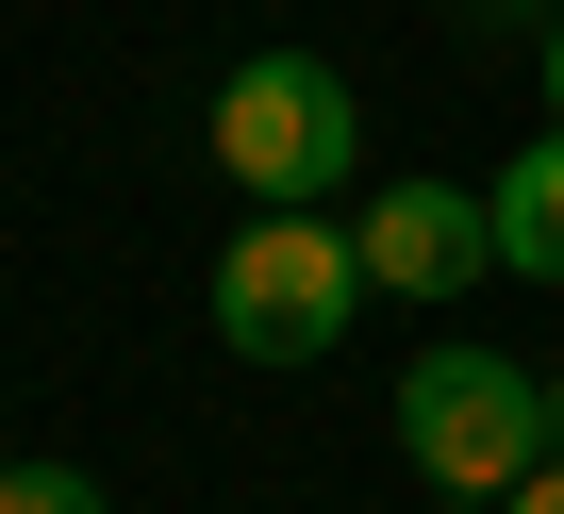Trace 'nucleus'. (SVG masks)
I'll list each match as a JSON object with an SVG mask.
<instances>
[{
  "label": "nucleus",
  "mask_w": 564,
  "mask_h": 514,
  "mask_svg": "<svg viewBox=\"0 0 564 514\" xmlns=\"http://www.w3.org/2000/svg\"><path fill=\"white\" fill-rule=\"evenodd\" d=\"M349 150H366V100H349V67H316V51H249V67L216 84V183H249L265 216H316V199L349 183Z\"/></svg>",
  "instance_id": "obj_2"
},
{
  "label": "nucleus",
  "mask_w": 564,
  "mask_h": 514,
  "mask_svg": "<svg viewBox=\"0 0 564 514\" xmlns=\"http://www.w3.org/2000/svg\"><path fill=\"white\" fill-rule=\"evenodd\" d=\"M547 117H564V18H547Z\"/></svg>",
  "instance_id": "obj_8"
},
{
  "label": "nucleus",
  "mask_w": 564,
  "mask_h": 514,
  "mask_svg": "<svg viewBox=\"0 0 564 514\" xmlns=\"http://www.w3.org/2000/svg\"><path fill=\"white\" fill-rule=\"evenodd\" d=\"M349 299H382V283H366V249L316 232V216H249L216 249V349L232 365H316V349H349Z\"/></svg>",
  "instance_id": "obj_3"
},
{
  "label": "nucleus",
  "mask_w": 564,
  "mask_h": 514,
  "mask_svg": "<svg viewBox=\"0 0 564 514\" xmlns=\"http://www.w3.org/2000/svg\"><path fill=\"white\" fill-rule=\"evenodd\" d=\"M399 464L448 497V514H498L531 464H547V382L514 349H415L399 365Z\"/></svg>",
  "instance_id": "obj_1"
},
{
  "label": "nucleus",
  "mask_w": 564,
  "mask_h": 514,
  "mask_svg": "<svg viewBox=\"0 0 564 514\" xmlns=\"http://www.w3.org/2000/svg\"><path fill=\"white\" fill-rule=\"evenodd\" d=\"M481 216H498V266H514V283H564V133H531V150L481 183Z\"/></svg>",
  "instance_id": "obj_5"
},
{
  "label": "nucleus",
  "mask_w": 564,
  "mask_h": 514,
  "mask_svg": "<svg viewBox=\"0 0 564 514\" xmlns=\"http://www.w3.org/2000/svg\"><path fill=\"white\" fill-rule=\"evenodd\" d=\"M498 514H564V464H531V481H514V497H498Z\"/></svg>",
  "instance_id": "obj_7"
},
{
  "label": "nucleus",
  "mask_w": 564,
  "mask_h": 514,
  "mask_svg": "<svg viewBox=\"0 0 564 514\" xmlns=\"http://www.w3.org/2000/svg\"><path fill=\"white\" fill-rule=\"evenodd\" d=\"M0 514H100L84 464H0Z\"/></svg>",
  "instance_id": "obj_6"
},
{
  "label": "nucleus",
  "mask_w": 564,
  "mask_h": 514,
  "mask_svg": "<svg viewBox=\"0 0 564 514\" xmlns=\"http://www.w3.org/2000/svg\"><path fill=\"white\" fill-rule=\"evenodd\" d=\"M349 249H366V283H382V299H465V283L498 266V216H481L465 183H382Z\"/></svg>",
  "instance_id": "obj_4"
},
{
  "label": "nucleus",
  "mask_w": 564,
  "mask_h": 514,
  "mask_svg": "<svg viewBox=\"0 0 564 514\" xmlns=\"http://www.w3.org/2000/svg\"><path fill=\"white\" fill-rule=\"evenodd\" d=\"M547 464H564V382H547Z\"/></svg>",
  "instance_id": "obj_9"
}]
</instances>
